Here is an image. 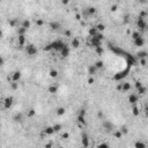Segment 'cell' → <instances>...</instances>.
Returning <instances> with one entry per match:
<instances>
[{
	"mask_svg": "<svg viewBox=\"0 0 148 148\" xmlns=\"http://www.w3.org/2000/svg\"><path fill=\"white\" fill-rule=\"evenodd\" d=\"M141 86H142V83H141V82H135V88H139V87H141Z\"/></svg>",
	"mask_w": 148,
	"mask_h": 148,
	"instance_id": "cell-50",
	"label": "cell"
},
{
	"mask_svg": "<svg viewBox=\"0 0 148 148\" xmlns=\"http://www.w3.org/2000/svg\"><path fill=\"white\" fill-rule=\"evenodd\" d=\"M21 27L22 28H24L26 30H28L29 28H30V21L29 20H23L21 23Z\"/></svg>",
	"mask_w": 148,
	"mask_h": 148,
	"instance_id": "cell-22",
	"label": "cell"
},
{
	"mask_svg": "<svg viewBox=\"0 0 148 148\" xmlns=\"http://www.w3.org/2000/svg\"><path fill=\"white\" fill-rule=\"evenodd\" d=\"M2 36V31H1V30H0V37Z\"/></svg>",
	"mask_w": 148,
	"mask_h": 148,
	"instance_id": "cell-52",
	"label": "cell"
},
{
	"mask_svg": "<svg viewBox=\"0 0 148 148\" xmlns=\"http://www.w3.org/2000/svg\"><path fill=\"white\" fill-rule=\"evenodd\" d=\"M137 56L139 59H146L147 58V51H145V50L143 51H139Z\"/></svg>",
	"mask_w": 148,
	"mask_h": 148,
	"instance_id": "cell-23",
	"label": "cell"
},
{
	"mask_svg": "<svg viewBox=\"0 0 148 148\" xmlns=\"http://www.w3.org/2000/svg\"><path fill=\"white\" fill-rule=\"evenodd\" d=\"M65 45H66V44L63 43L61 41H56V42H53L52 44H50L51 50H57V51H61V49H63Z\"/></svg>",
	"mask_w": 148,
	"mask_h": 148,
	"instance_id": "cell-2",
	"label": "cell"
},
{
	"mask_svg": "<svg viewBox=\"0 0 148 148\" xmlns=\"http://www.w3.org/2000/svg\"><path fill=\"white\" fill-rule=\"evenodd\" d=\"M85 12L88 14V15H93V14H95V13H96V8H95V7H88Z\"/></svg>",
	"mask_w": 148,
	"mask_h": 148,
	"instance_id": "cell-24",
	"label": "cell"
},
{
	"mask_svg": "<svg viewBox=\"0 0 148 148\" xmlns=\"http://www.w3.org/2000/svg\"><path fill=\"white\" fill-rule=\"evenodd\" d=\"M146 91H147V88H146L145 86H141V87H139V88H138V93H139V95H145V94H146Z\"/></svg>",
	"mask_w": 148,
	"mask_h": 148,
	"instance_id": "cell-26",
	"label": "cell"
},
{
	"mask_svg": "<svg viewBox=\"0 0 148 148\" xmlns=\"http://www.w3.org/2000/svg\"><path fill=\"white\" fill-rule=\"evenodd\" d=\"M65 112H66V109H65L64 106H59L58 109L56 110V115H57V116H64Z\"/></svg>",
	"mask_w": 148,
	"mask_h": 148,
	"instance_id": "cell-17",
	"label": "cell"
},
{
	"mask_svg": "<svg viewBox=\"0 0 148 148\" xmlns=\"http://www.w3.org/2000/svg\"><path fill=\"white\" fill-rule=\"evenodd\" d=\"M98 34V31H97V29H96V27L95 28H90L89 29V35H90V37H94V36H96Z\"/></svg>",
	"mask_w": 148,
	"mask_h": 148,
	"instance_id": "cell-28",
	"label": "cell"
},
{
	"mask_svg": "<svg viewBox=\"0 0 148 148\" xmlns=\"http://www.w3.org/2000/svg\"><path fill=\"white\" fill-rule=\"evenodd\" d=\"M13 103H14V98L12 96H7L5 100H4V109H6V110L11 109Z\"/></svg>",
	"mask_w": 148,
	"mask_h": 148,
	"instance_id": "cell-3",
	"label": "cell"
},
{
	"mask_svg": "<svg viewBox=\"0 0 148 148\" xmlns=\"http://www.w3.org/2000/svg\"><path fill=\"white\" fill-rule=\"evenodd\" d=\"M96 67V69H101L102 67H103V61H101V60H98V61H96L95 65H94Z\"/></svg>",
	"mask_w": 148,
	"mask_h": 148,
	"instance_id": "cell-32",
	"label": "cell"
},
{
	"mask_svg": "<svg viewBox=\"0 0 148 148\" xmlns=\"http://www.w3.org/2000/svg\"><path fill=\"white\" fill-rule=\"evenodd\" d=\"M9 85H11V88L13 90H16L17 88H19V82H11Z\"/></svg>",
	"mask_w": 148,
	"mask_h": 148,
	"instance_id": "cell-33",
	"label": "cell"
},
{
	"mask_svg": "<svg viewBox=\"0 0 148 148\" xmlns=\"http://www.w3.org/2000/svg\"><path fill=\"white\" fill-rule=\"evenodd\" d=\"M58 148H64V147H61V146H60V147H58Z\"/></svg>",
	"mask_w": 148,
	"mask_h": 148,
	"instance_id": "cell-53",
	"label": "cell"
},
{
	"mask_svg": "<svg viewBox=\"0 0 148 148\" xmlns=\"http://www.w3.org/2000/svg\"><path fill=\"white\" fill-rule=\"evenodd\" d=\"M17 43H19V46H26V37L24 36H19L17 37Z\"/></svg>",
	"mask_w": 148,
	"mask_h": 148,
	"instance_id": "cell-16",
	"label": "cell"
},
{
	"mask_svg": "<svg viewBox=\"0 0 148 148\" xmlns=\"http://www.w3.org/2000/svg\"><path fill=\"white\" fill-rule=\"evenodd\" d=\"M21 79V72L20 71H15L12 73V76H11V82H19Z\"/></svg>",
	"mask_w": 148,
	"mask_h": 148,
	"instance_id": "cell-5",
	"label": "cell"
},
{
	"mask_svg": "<svg viewBox=\"0 0 148 148\" xmlns=\"http://www.w3.org/2000/svg\"><path fill=\"white\" fill-rule=\"evenodd\" d=\"M96 51H97V53H102V52H103V49H102V46H100V48H96Z\"/></svg>",
	"mask_w": 148,
	"mask_h": 148,
	"instance_id": "cell-47",
	"label": "cell"
},
{
	"mask_svg": "<svg viewBox=\"0 0 148 148\" xmlns=\"http://www.w3.org/2000/svg\"><path fill=\"white\" fill-rule=\"evenodd\" d=\"M49 27H50V29H51L52 31H58L59 29L61 28V24H60L58 21H52L49 23Z\"/></svg>",
	"mask_w": 148,
	"mask_h": 148,
	"instance_id": "cell-6",
	"label": "cell"
},
{
	"mask_svg": "<svg viewBox=\"0 0 148 148\" xmlns=\"http://www.w3.org/2000/svg\"><path fill=\"white\" fill-rule=\"evenodd\" d=\"M113 135H115V138H116V139H120V138L123 137V133L120 132V131H116V132L113 133Z\"/></svg>",
	"mask_w": 148,
	"mask_h": 148,
	"instance_id": "cell-34",
	"label": "cell"
},
{
	"mask_svg": "<svg viewBox=\"0 0 148 148\" xmlns=\"http://www.w3.org/2000/svg\"><path fill=\"white\" fill-rule=\"evenodd\" d=\"M146 59H140V64H141V66H146Z\"/></svg>",
	"mask_w": 148,
	"mask_h": 148,
	"instance_id": "cell-44",
	"label": "cell"
},
{
	"mask_svg": "<svg viewBox=\"0 0 148 148\" xmlns=\"http://www.w3.org/2000/svg\"><path fill=\"white\" fill-rule=\"evenodd\" d=\"M61 137H63L64 139H68V138H69V134L67 132H65V133H63V135H61Z\"/></svg>",
	"mask_w": 148,
	"mask_h": 148,
	"instance_id": "cell-43",
	"label": "cell"
},
{
	"mask_svg": "<svg viewBox=\"0 0 148 148\" xmlns=\"http://www.w3.org/2000/svg\"><path fill=\"white\" fill-rule=\"evenodd\" d=\"M117 90L122 91V85H118V86H117Z\"/></svg>",
	"mask_w": 148,
	"mask_h": 148,
	"instance_id": "cell-51",
	"label": "cell"
},
{
	"mask_svg": "<svg viewBox=\"0 0 148 148\" xmlns=\"http://www.w3.org/2000/svg\"><path fill=\"white\" fill-rule=\"evenodd\" d=\"M88 71H89V74H94L97 69H96V67L94 65H91V66H89V69H88Z\"/></svg>",
	"mask_w": 148,
	"mask_h": 148,
	"instance_id": "cell-35",
	"label": "cell"
},
{
	"mask_svg": "<svg viewBox=\"0 0 148 148\" xmlns=\"http://www.w3.org/2000/svg\"><path fill=\"white\" fill-rule=\"evenodd\" d=\"M49 74H50V76H51V78H57V76H58V71H56V69H51Z\"/></svg>",
	"mask_w": 148,
	"mask_h": 148,
	"instance_id": "cell-31",
	"label": "cell"
},
{
	"mask_svg": "<svg viewBox=\"0 0 148 148\" xmlns=\"http://www.w3.org/2000/svg\"><path fill=\"white\" fill-rule=\"evenodd\" d=\"M16 31H17V35L19 36H24V34H26V29L24 28H22V27H20V28H17L16 29Z\"/></svg>",
	"mask_w": 148,
	"mask_h": 148,
	"instance_id": "cell-27",
	"label": "cell"
},
{
	"mask_svg": "<svg viewBox=\"0 0 148 148\" xmlns=\"http://www.w3.org/2000/svg\"><path fill=\"white\" fill-rule=\"evenodd\" d=\"M134 148H146V143L141 141V140H138L134 143Z\"/></svg>",
	"mask_w": 148,
	"mask_h": 148,
	"instance_id": "cell-19",
	"label": "cell"
},
{
	"mask_svg": "<svg viewBox=\"0 0 148 148\" xmlns=\"http://www.w3.org/2000/svg\"><path fill=\"white\" fill-rule=\"evenodd\" d=\"M137 24H138V28L140 30H146V28H147V24H146V21L143 20V17H139L138 19Z\"/></svg>",
	"mask_w": 148,
	"mask_h": 148,
	"instance_id": "cell-7",
	"label": "cell"
},
{
	"mask_svg": "<svg viewBox=\"0 0 148 148\" xmlns=\"http://www.w3.org/2000/svg\"><path fill=\"white\" fill-rule=\"evenodd\" d=\"M127 100H128V103H130V104H133V105H135V104L138 103V100H139V98H138V95H137V94H130Z\"/></svg>",
	"mask_w": 148,
	"mask_h": 148,
	"instance_id": "cell-10",
	"label": "cell"
},
{
	"mask_svg": "<svg viewBox=\"0 0 148 148\" xmlns=\"http://www.w3.org/2000/svg\"><path fill=\"white\" fill-rule=\"evenodd\" d=\"M81 143L85 148H87L89 146V137L87 135V133H82V137H81Z\"/></svg>",
	"mask_w": 148,
	"mask_h": 148,
	"instance_id": "cell-9",
	"label": "cell"
},
{
	"mask_svg": "<svg viewBox=\"0 0 148 148\" xmlns=\"http://www.w3.org/2000/svg\"><path fill=\"white\" fill-rule=\"evenodd\" d=\"M132 111H133V115H134V116H139V112H140V111H139V108L137 106V104L133 105Z\"/></svg>",
	"mask_w": 148,
	"mask_h": 148,
	"instance_id": "cell-30",
	"label": "cell"
},
{
	"mask_svg": "<svg viewBox=\"0 0 148 148\" xmlns=\"http://www.w3.org/2000/svg\"><path fill=\"white\" fill-rule=\"evenodd\" d=\"M43 131H44V133H45L46 135H51V134H53V133H54L52 126H46L44 130H43Z\"/></svg>",
	"mask_w": 148,
	"mask_h": 148,
	"instance_id": "cell-21",
	"label": "cell"
},
{
	"mask_svg": "<svg viewBox=\"0 0 148 148\" xmlns=\"http://www.w3.org/2000/svg\"><path fill=\"white\" fill-rule=\"evenodd\" d=\"M64 34H65V35H66L67 37H71V36H72V32H71V30H65V31H64Z\"/></svg>",
	"mask_w": 148,
	"mask_h": 148,
	"instance_id": "cell-42",
	"label": "cell"
},
{
	"mask_svg": "<svg viewBox=\"0 0 148 148\" xmlns=\"http://www.w3.org/2000/svg\"><path fill=\"white\" fill-rule=\"evenodd\" d=\"M88 83H89V85H93V83H94V78H89V79H88Z\"/></svg>",
	"mask_w": 148,
	"mask_h": 148,
	"instance_id": "cell-49",
	"label": "cell"
},
{
	"mask_svg": "<svg viewBox=\"0 0 148 148\" xmlns=\"http://www.w3.org/2000/svg\"><path fill=\"white\" fill-rule=\"evenodd\" d=\"M140 36H141V35H140V32L134 31V32L132 34V38H133V41H134V39H137V38H139Z\"/></svg>",
	"mask_w": 148,
	"mask_h": 148,
	"instance_id": "cell-37",
	"label": "cell"
},
{
	"mask_svg": "<svg viewBox=\"0 0 148 148\" xmlns=\"http://www.w3.org/2000/svg\"><path fill=\"white\" fill-rule=\"evenodd\" d=\"M78 116H82V117H86V110L85 109H81L78 113Z\"/></svg>",
	"mask_w": 148,
	"mask_h": 148,
	"instance_id": "cell-39",
	"label": "cell"
},
{
	"mask_svg": "<svg viewBox=\"0 0 148 148\" xmlns=\"http://www.w3.org/2000/svg\"><path fill=\"white\" fill-rule=\"evenodd\" d=\"M71 45H72L73 48L78 49L80 46V39L78 38V37H74L73 39H72V42H71Z\"/></svg>",
	"mask_w": 148,
	"mask_h": 148,
	"instance_id": "cell-15",
	"label": "cell"
},
{
	"mask_svg": "<svg viewBox=\"0 0 148 148\" xmlns=\"http://www.w3.org/2000/svg\"><path fill=\"white\" fill-rule=\"evenodd\" d=\"M122 85V91H128V90H131V83L130 82H127V81H125V82H123V83H120Z\"/></svg>",
	"mask_w": 148,
	"mask_h": 148,
	"instance_id": "cell-12",
	"label": "cell"
},
{
	"mask_svg": "<svg viewBox=\"0 0 148 148\" xmlns=\"http://www.w3.org/2000/svg\"><path fill=\"white\" fill-rule=\"evenodd\" d=\"M90 43H91V45L94 48H100L101 44H102V41L98 39L96 36H94V37H90Z\"/></svg>",
	"mask_w": 148,
	"mask_h": 148,
	"instance_id": "cell-8",
	"label": "cell"
},
{
	"mask_svg": "<svg viewBox=\"0 0 148 148\" xmlns=\"http://www.w3.org/2000/svg\"><path fill=\"white\" fill-rule=\"evenodd\" d=\"M117 8H118V6H117V5H112V6H111V11H112V12H116Z\"/></svg>",
	"mask_w": 148,
	"mask_h": 148,
	"instance_id": "cell-45",
	"label": "cell"
},
{
	"mask_svg": "<svg viewBox=\"0 0 148 148\" xmlns=\"http://www.w3.org/2000/svg\"><path fill=\"white\" fill-rule=\"evenodd\" d=\"M102 126H103V128L105 130V132H112L113 131V124L111 122H109V120H104V122L102 123Z\"/></svg>",
	"mask_w": 148,
	"mask_h": 148,
	"instance_id": "cell-4",
	"label": "cell"
},
{
	"mask_svg": "<svg viewBox=\"0 0 148 148\" xmlns=\"http://www.w3.org/2000/svg\"><path fill=\"white\" fill-rule=\"evenodd\" d=\"M96 29H97V31H103L105 29V26L104 24H98V26L96 27Z\"/></svg>",
	"mask_w": 148,
	"mask_h": 148,
	"instance_id": "cell-38",
	"label": "cell"
},
{
	"mask_svg": "<svg viewBox=\"0 0 148 148\" xmlns=\"http://www.w3.org/2000/svg\"><path fill=\"white\" fill-rule=\"evenodd\" d=\"M43 23H44V22H43V20H41V19H38V20H36V24L37 26H43Z\"/></svg>",
	"mask_w": 148,
	"mask_h": 148,
	"instance_id": "cell-40",
	"label": "cell"
},
{
	"mask_svg": "<svg viewBox=\"0 0 148 148\" xmlns=\"http://www.w3.org/2000/svg\"><path fill=\"white\" fill-rule=\"evenodd\" d=\"M97 148H110V146H109L106 142H102L97 146Z\"/></svg>",
	"mask_w": 148,
	"mask_h": 148,
	"instance_id": "cell-36",
	"label": "cell"
},
{
	"mask_svg": "<svg viewBox=\"0 0 148 148\" xmlns=\"http://www.w3.org/2000/svg\"><path fill=\"white\" fill-rule=\"evenodd\" d=\"M60 53H61V56H63V57H68L69 56V48L67 46V45H65V46L61 49Z\"/></svg>",
	"mask_w": 148,
	"mask_h": 148,
	"instance_id": "cell-14",
	"label": "cell"
},
{
	"mask_svg": "<svg viewBox=\"0 0 148 148\" xmlns=\"http://www.w3.org/2000/svg\"><path fill=\"white\" fill-rule=\"evenodd\" d=\"M13 120L15 123H22L23 122V113L22 112H17L13 116Z\"/></svg>",
	"mask_w": 148,
	"mask_h": 148,
	"instance_id": "cell-11",
	"label": "cell"
},
{
	"mask_svg": "<svg viewBox=\"0 0 148 148\" xmlns=\"http://www.w3.org/2000/svg\"><path fill=\"white\" fill-rule=\"evenodd\" d=\"M4 64H5V59H4L2 57H1V56H0V67H1Z\"/></svg>",
	"mask_w": 148,
	"mask_h": 148,
	"instance_id": "cell-46",
	"label": "cell"
},
{
	"mask_svg": "<svg viewBox=\"0 0 148 148\" xmlns=\"http://www.w3.org/2000/svg\"><path fill=\"white\" fill-rule=\"evenodd\" d=\"M45 148H52V142L45 143Z\"/></svg>",
	"mask_w": 148,
	"mask_h": 148,
	"instance_id": "cell-48",
	"label": "cell"
},
{
	"mask_svg": "<svg viewBox=\"0 0 148 148\" xmlns=\"http://www.w3.org/2000/svg\"><path fill=\"white\" fill-rule=\"evenodd\" d=\"M120 132L123 133V134H126L127 133V127L126 126H124V127H122V130H119Z\"/></svg>",
	"mask_w": 148,
	"mask_h": 148,
	"instance_id": "cell-41",
	"label": "cell"
},
{
	"mask_svg": "<svg viewBox=\"0 0 148 148\" xmlns=\"http://www.w3.org/2000/svg\"><path fill=\"white\" fill-rule=\"evenodd\" d=\"M24 50H26V53L29 57H34V56H36L37 52H38L37 48L34 44H27L26 46H24Z\"/></svg>",
	"mask_w": 148,
	"mask_h": 148,
	"instance_id": "cell-1",
	"label": "cell"
},
{
	"mask_svg": "<svg viewBox=\"0 0 148 148\" xmlns=\"http://www.w3.org/2000/svg\"><path fill=\"white\" fill-rule=\"evenodd\" d=\"M48 91L50 93V94H52V95H53V94H56V93L58 91V87H57L56 85H51L48 88Z\"/></svg>",
	"mask_w": 148,
	"mask_h": 148,
	"instance_id": "cell-18",
	"label": "cell"
},
{
	"mask_svg": "<svg viewBox=\"0 0 148 148\" xmlns=\"http://www.w3.org/2000/svg\"><path fill=\"white\" fill-rule=\"evenodd\" d=\"M76 120H78V124H79L80 126H85V125H86V118H85V117L78 116Z\"/></svg>",
	"mask_w": 148,
	"mask_h": 148,
	"instance_id": "cell-20",
	"label": "cell"
},
{
	"mask_svg": "<svg viewBox=\"0 0 148 148\" xmlns=\"http://www.w3.org/2000/svg\"><path fill=\"white\" fill-rule=\"evenodd\" d=\"M36 115V111H35V109H29L28 110V112H27V116L28 117H34Z\"/></svg>",
	"mask_w": 148,
	"mask_h": 148,
	"instance_id": "cell-29",
	"label": "cell"
},
{
	"mask_svg": "<svg viewBox=\"0 0 148 148\" xmlns=\"http://www.w3.org/2000/svg\"><path fill=\"white\" fill-rule=\"evenodd\" d=\"M134 44H135V46H142L143 44H145V39H143V37L140 36L139 38L134 39Z\"/></svg>",
	"mask_w": 148,
	"mask_h": 148,
	"instance_id": "cell-13",
	"label": "cell"
},
{
	"mask_svg": "<svg viewBox=\"0 0 148 148\" xmlns=\"http://www.w3.org/2000/svg\"><path fill=\"white\" fill-rule=\"evenodd\" d=\"M52 128L54 132H60V131L63 130V125H61V124H54L52 126Z\"/></svg>",
	"mask_w": 148,
	"mask_h": 148,
	"instance_id": "cell-25",
	"label": "cell"
}]
</instances>
